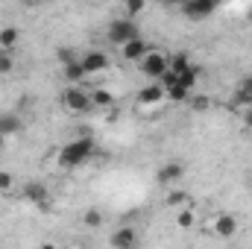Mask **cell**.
Here are the masks:
<instances>
[{
	"label": "cell",
	"mask_w": 252,
	"mask_h": 249,
	"mask_svg": "<svg viewBox=\"0 0 252 249\" xmlns=\"http://www.w3.org/2000/svg\"><path fill=\"white\" fill-rule=\"evenodd\" d=\"M94 150H97L94 138H91V135H82V138H76V141H67L62 150H59L56 164H59L62 170H76V167H82V164L94 156Z\"/></svg>",
	"instance_id": "obj_1"
},
{
	"label": "cell",
	"mask_w": 252,
	"mask_h": 249,
	"mask_svg": "<svg viewBox=\"0 0 252 249\" xmlns=\"http://www.w3.org/2000/svg\"><path fill=\"white\" fill-rule=\"evenodd\" d=\"M141 73L150 79V82H161V76L170 70V59L161 53V50H156V47H150V53L141 59Z\"/></svg>",
	"instance_id": "obj_2"
},
{
	"label": "cell",
	"mask_w": 252,
	"mask_h": 249,
	"mask_svg": "<svg viewBox=\"0 0 252 249\" xmlns=\"http://www.w3.org/2000/svg\"><path fill=\"white\" fill-rule=\"evenodd\" d=\"M106 35H109V41H112V44H118V47H124V44H129V41L141 38V35H138L135 21H126V18H115V21H109Z\"/></svg>",
	"instance_id": "obj_3"
},
{
	"label": "cell",
	"mask_w": 252,
	"mask_h": 249,
	"mask_svg": "<svg viewBox=\"0 0 252 249\" xmlns=\"http://www.w3.org/2000/svg\"><path fill=\"white\" fill-rule=\"evenodd\" d=\"M62 106L73 115H85L91 109V91H85L82 85H67L62 94Z\"/></svg>",
	"instance_id": "obj_4"
},
{
	"label": "cell",
	"mask_w": 252,
	"mask_h": 249,
	"mask_svg": "<svg viewBox=\"0 0 252 249\" xmlns=\"http://www.w3.org/2000/svg\"><path fill=\"white\" fill-rule=\"evenodd\" d=\"M179 12L188 21H205L217 12V3L214 0H185V3H179Z\"/></svg>",
	"instance_id": "obj_5"
},
{
	"label": "cell",
	"mask_w": 252,
	"mask_h": 249,
	"mask_svg": "<svg viewBox=\"0 0 252 249\" xmlns=\"http://www.w3.org/2000/svg\"><path fill=\"white\" fill-rule=\"evenodd\" d=\"M112 249H138V229L135 226H118L109 235Z\"/></svg>",
	"instance_id": "obj_6"
},
{
	"label": "cell",
	"mask_w": 252,
	"mask_h": 249,
	"mask_svg": "<svg viewBox=\"0 0 252 249\" xmlns=\"http://www.w3.org/2000/svg\"><path fill=\"white\" fill-rule=\"evenodd\" d=\"M182 176H185V164L182 161H164L158 167V173H156V182L164 185V187H173Z\"/></svg>",
	"instance_id": "obj_7"
},
{
	"label": "cell",
	"mask_w": 252,
	"mask_h": 249,
	"mask_svg": "<svg viewBox=\"0 0 252 249\" xmlns=\"http://www.w3.org/2000/svg\"><path fill=\"white\" fill-rule=\"evenodd\" d=\"M79 64H82V70L91 76V73H103V70H109V56L103 53V50H85L82 56H79Z\"/></svg>",
	"instance_id": "obj_8"
},
{
	"label": "cell",
	"mask_w": 252,
	"mask_h": 249,
	"mask_svg": "<svg viewBox=\"0 0 252 249\" xmlns=\"http://www.w3.org/2000/svg\"><path fill=\"white\" fill-rule=\"evenodd\" d=\"M211 232L217 235V238H223V241H232L235 235H238V217L235 214H217L214 217V223H211Z\"/></svg>",
	"instance_id": "obj_9"
},
{
	"label": "cell",
	"mask_w": 252,
	"mask_h": 249,
	"mask_svg": "<svg viewBox=\"0 0 252 249\" xmlns=\"http://www.w3.org/2000/svg\"><path fill=\"white\" fill-rule=\"evenodd\" d=\"M161 100H164L161 82H150V85H144V88L138 91V103H141V106H156V103H161Z\"/></svg>",
	"instance_id": "obj_10"
},
{
	"label": "cell",
	"mask_w": 252,
	"mask_h": 249,
	"mask_svg": "<svg viewBox=\"0 0 252 249\" xmlns=\"http://www.w3.org/2000/svg\"><path fill=\"white\" fill-rule=\"evenodd\" d=\"M121 53H124L126 62H141V59L150 53V44H147L144 38H135V41H129V44L121 47Z\"/></svg>",
	"instance_id": "obj_11"
},
{
	"label": "cell",
	"mask_w": 252,
	"mask_h": 249,
	"mask_svg": "<svg viewBox=\"0 0 252 249\" xmlns=\"http://www.w3.org/2000/svg\"><path fill=\"white\" fill-rule=\"evenodd\" d=\"M21 129H24V124H21V118H18L15 112H3V115H0V135H3L6 141H9L12 135H18Z\"/></svg>",
	"instance_id": "obj_12"
},
{
	"label": "cell",
	"mask_w": 252,
	"mask_h": 249,
	"mask_svg": "<svg viewBox=\"0 0 252 249\" xmlns=\"http://www.w3.org/2000/svg\"><path fill=\"white\" fill-rule=\"evenodd\" d=\"M24 199L32 202V205H38V208H44L47 205V187L41 185V182H30V185L24 187Z\"/></svg>",
	"instance_id": "obj_13"
},
{
	"label": "cell",
	"mask_w": 252,
	"mask_h": 249,
	"mask_svg": "<svg viewBox=\"0 0 252 249\" xmlns=\"http://www.w3.org/2000/svg\"><path fill=\"white\" fill-rule=\"evenodd\" d=\"M235 106H252V73L238 82V88H235Z\"/></svg>",
	"instance_id": "obj_14"
},
{
	"label": "cell",
	"mask_w": 252,
	"mask_h": 249,
	"mask_svg": "<svg viewBox=\"0 0 252 249\" xmlns=\"http://www.w3.org/2000/svg\"><path fill=\"white\" fill-rule=\"evenodd\" d=\"M18 38H21L18 27H3L0 30V53H12L15 44H18Z\"/></svg>",
	"instance_id": "obj_15"
},
{
	"label": "cell",
	"mask_w": 252,
	"mask_h": 249,
	"mask_svg": "<svg viewBox=\"0 0 252 249\" xmlns=\"http://www.w3.org/2000/svg\"><path fill=\"white\" fill-rule=\"evenodd\" d=\"M62 73H64V79H67L70 85H82V82H85V76H88V73L82 70L79 59H76V62H70V64H64V67H62Z\"/></svg>",
	"instance_id": "obj_16"
},
{
	"label": "cell",
	"mask_w": 252,
	"mask_h": 249,
	"mask_svg": "<svg viewBox=\"0 0 252 249\" xmlns=\"http://www.w3.org/2000/svg\"><path fill=\"white\" fill-rule=\"evenodd\" d=\"M173 223H176V229H182V232H188V229H193V223H196V211H193V208H179V211H176V220H173Z\"/></svg>",
	"instance_id": "obj_17"
},
{
	"label": "cell",
	"mask_w": 252,
	"mask_h": 249,
	"mask_svg": "<svg viewBox=\"0 0 252 249\" xmlns=\"http://www.w3.org/2000/svg\"><path fill=\"white\" fill-rule=\"evenodd\" d=\"M82 226L85 229H103V211L100 208H85L82 211Z\"/></svg>",
	"instance_id": "obj_18"
},
{
	"label": "cell",
	"mask_w": 252,
	"mask_h": 249,
	"mask_svg": "<svg viewBox=\"0 0 252 249\" xmlns=\"http://www.w3.org/2000/svg\"><path fill=\"white\" fill-rule=\"evenodd\" d=\"M112 103H115L112 91H106V88H94V91H91V106H97V109H109Z\"/></svg>",
	"instance_id": "obj_19"
},
{
	"label": "cell",
	"mask_w": 252,
	"mask_h": 249,
	"mask_svg": "<svg viewBox=\"0 0 252 249\" xmlns=\"http://www.w3.org/2000/svg\"><path fill=\"white\" fill-rule=\"evenodd\" d=\"M164 202H167L173 211H179V208H188L190 199H188V193H185V190H176V187H173V190L167 193V199H164Z\"/></svg>",
	"instance_id": "obj_20"
},
{
	"label": "cell",
	"mask_w": 252,
	"mask_h": 249,
	"mask_svg": "<svg viewBox=\"0 0 252 249\" xmlns=\"http://www.w3.org/2000/svg\"><path fill=\"white\" fill-rule=\"evenodd\" d=\"M164 97H167V100H173V103H188V100H190V91H188V88H182V85L176 82V85L164 88Z\"/></svg>",
	"instance_id": "obj_21"
},
{
	"label": "cell",
	"mask_w": 252,
	"mask_h": 249,
	"mask_svg": "<svg viewBox=\"0 0 252 249\" xmlns=\"http://www.w3.org/2000/svg\"><path fill=\"white\" fill-rule=\"evenodd\" d=\"M196 79H199V67H196V64H190L185 73H179V85H182V88H188V91L196 85Z\"/></svg>",
	"instance_id": "obj_22"
},
{
	"label": "cell",
	"mask_w": 252,
	"mask_h": 249,
	"mask_svg": "<svg viewBox=\"0 0 252 249\" xmlns=\"http://www.w3.org/2000/svg\"><path fill=\"white\" fill-rule=\"evenodd\" d=\"M188 67H190V59H188V53H176V56L170 59V70H173L176 76H179V73H185Z\"/></svg>",
	"instance_id": "obj_23"
},
{
	"label": "cell",
	"mask_w": 252,
	"mask_h": 249,
	"mask_svg": "<svg viewBox=\"0 0 252 249\" xmlns=\"http://www.w3.org/2000/svg\"><path fill=\"white\" fill-rule=\"evenodd\" d=\"M141 12H144V3H141V0H132V3H126L124 6V18L126 21H132V18L141 15Z\"/></svg>",
	"instance_id": "obj_24"
},
{
	"label": "cell",
	"mask_w": 252,
	"mask_h": 249,
	"mask_svg": "<svg viewBox=\"0 0 252 249\" xmlns=\"http://www.w3.org/2000/svg\"><path fill=\"white\" fill-rule=\"evenodd\" d=\"M15 70V59H12V53H0V76H9Z\"/></svg>",
	"instance_id": "obj_25"
},
{
	"label": "cell",
	"mask_w": 252,
	"mask_h": 249,
	"mask_svg": "<svg viewBox=\"0 0 252 249\" xmlns=\"http://www.w3.org/2000/svg\"><path fill=\"white\" fill-rule=\"evenodd\" d=\"M12 187H15V176L6 173V170H0V190H12Z\"/></svg>",
	"instance_id": "obj_26"
},
{
	"label": "cell",
	"mask_w": 252,
	"mask_h": 249,
	"mask_svg": "<svg viewBox=\"0 0 252 249\" xmlns=\"http://www.w3.org/2000/svg\"><path fill=\"white\" fill-rule=\"evenodd\" d=\"M76 59H79V56H76L73 50H67V47L59 50V62H62V67H64V64H70V62H76Z\"/></svg>",
	"instance_id": "obj_27"
},
{
	"label": "cell",
	"mask_w": 252,
	"mask_h": 249,
	"mask_svg": "<svg viewBox=\"0 0 252 249\" xmlns=\"http://www.w3.org/2000/svg\"><path fill=\"white\" fill-rule=\"evenodd\" d=\"M190 109L193 112H205L208 109V97H190Z\"/></svg>",
	"instance_id": "obj_28"
},
{
	"label": "cell",
	"mask_w": 252,
	"mask_h": 249,
	"mask_svg": "<svg viewBox=\"0 0 252 249\" xmlns=\"http://www.w3.org/2000/svg\"><path fill=\"white\" fill-rule=\"evenodd\" d=\"M38 249H59V247H56V244H41Z\"/></svg>",
	"instance_id": "obj_29"
},
{
	"label": "cell",
	"mask_w": 252,
	"mask_h": 249,
	"mask_svg": "<svg viewBox=\"0 0 252 249\" xmlns=\"http://www.w3.org/2000/svg\"><path fill=\"white\" fill-rule=\"evenodd\" d=\"M244 124H247V126H250V129H252V112H250V115H247V118H244Z\"/></svg>",
	"instance_id": "obj_30"
},
{
	"label": "cell",
	"mask_w": 252,
	"mask_h": 249,
	"mask_svg": "<svg viewBox=\"0 0 252 249\" xmlns=\"http://www.w3.org/2000/svg\"><path fill=\"white\" fill-rule=\"evenodd\" d=\"M3 147H6V138H3V135H0V150H3Z\"/></svg>",
	"instance_id": "obj_31"
},
{
	"label": "cell",
	"mask_w": 252,
	"mask_h": 249,
	"mask_svg": "<svg viewBox=\"0 0 252 249\" xmlns=\"http://www.w3.org/2000/svg\"><path fill=\"white\" fill-rule=\"evenodd\" d=\"M79 249H97V247H79Z\"/></svg>",
	"instance_id": "obj_32"
}]
</instances>
